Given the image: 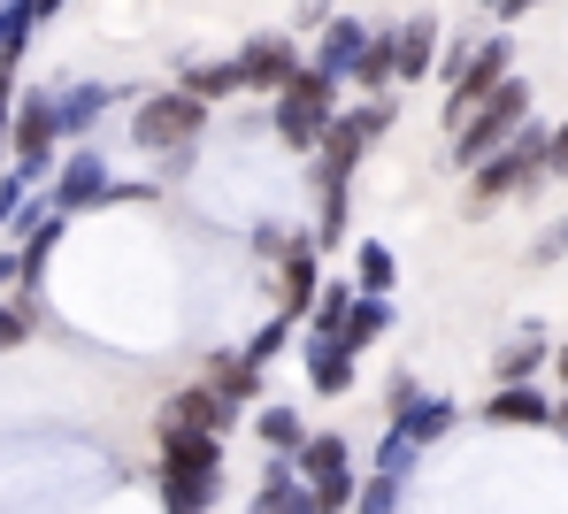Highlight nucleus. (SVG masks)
I'll list each match as a JSON object with an SVG mask.
<instances>
[{"instance_id": "f257e3e1", "label": "nucleus", "mask_w": 568, "mask_h": 514, "mask_svg": "<svg viewBox=\"0 0 568 514\" xmlns=\"http://www.w3.org/2000/svg\"><path fill=\"white\" fill-rule=\"evenodd\" d=\"M162 500L178 514H207L223 500V438H207V430H162Z\"/></svg>"}, {"instance_id": "f03ea898", "label": "nucleus", "mask_w": 568, "mask_h": 514, "mask_svg": "<svg viewBox=\"0 0 568 514\" xmlns=\"http://www.w3.org/2000/svg\"><path fill=\"white\" fill-rule=\"evenodd\" d=\"M546 185V123H523L499 154L476 162V185H469V215H491L499 201H523Z\"/></svg>"}, {"instance_id": "7ed1b4c3", "label": "nucleus", "mask_w": 568, "mask_h": 514, "mask_svg": "<svg viewBox=\"0 0 568 514\" xmlns=\"http://www.w3.org/2000/svg\"><path fill=\"white\" fill-rule=\"evenodd\" d=\"M292 469H300L307 507H315V514H346V507H354V492H362L354 453H346V438H338V430H307V438H300V453H292Z\"/></svg>"}, {"instance_id": "20e7f679", "label": "nucleus", "mask_w": 568, "mask_h": 514, "mask_svg": "<svg viewBox=\"0 0 568 514\" xmlns=\"http://www.w3.org/2000/svg\"><path fill=\"white\" fill-rule=\"evenodd\" d=\"M523 123H530V85H523V78H507L499 93H484V101L462 115V131H454V162L476 169V162H484V154H499Z\"/></svg>"}, {"instance_id": "39448f33", "label": "nucleus", "mask_w": 568, "mask_h": 514, "mask_svg": "<svg viewBox=\"0 0 568 514\" xmlns=\"http://www.w3.org/2000/svg\"><path fill=\"white\" fill-rule=\"evenodd\" d=\"M331 115H338V85L331 78H315V70H300L292 85L277 93V138L292 146V154H315L323 146V131H331Z\"/></svg>"}, {"instance_id": "423d86ee", "label": "nucleus", "mask_w": 568, "mask_h": 514, "mask_svg": "<svg viewBox=\"0 0 568 514\" xmlns=\"http://www.w3.org/2000/svg\"><path fill=\"white\" fill-rule=\"evenodd\" d=\"M200 131H207V107L185 85L139 101V115H131V146H146V154H185V146H200Z\"/></svg>"}, {"instance_id": "0eeeda50", "label": "nucleus", "mask_w": 568, "mask_h": 514, "mask_svg": "<svg viewBox=\"0 0 568 514\" xmlns=\"http://www.w3.org/2000/svg\"><path fill=\"white\" fill-rule=\"evenodd\" d=\"M507 78H515V47H507V31L484 39V47H462V62L446 70V123L462 131V115H469L484 93H499Z\"/></svg>"}, {"instance_id": "6e6552de", "label": "nucleus", "mask_w": 568, "mask_h": 514, "mask_svg": "<svg viewBox=\"0 0 568 514\" xmlns=\"http://www.w3.org/2000/svg\"><path fill=\"white\" fill-rule=\"evenodd\" d=\"M392 430L423 453V445H438V438L454 430V400H430L415 377H399V384H392Z\"/></svg>"}, {"instance_id": "1a4fd4ad", "label": "nucleus", "mask_w": 568, "mask_h": 514, "mask_svg": "<svg viewBox=\"0 0 568 514\" xmlns=\"http://www.w3.org/2000/svg\"><path fill=\"white\" fill-rule=\"evenodd\" d=\"M300 70H307V62H300V47H292L284 31L254 39V47L239 54V85H254V93H284V85H292Z\"/></svg>"}, {"instance_id": "9d476101", "label": "nucleus", "mask_w": 568, "mask_h": 514, "mask_svg": "<svg viewBox=\"0 0 568 514\" xmlns=\"http://www.w3.org/2000/svg\"><path fill=\"white\" fill-rule=\"evenodd\" d=\"M239 422V408H223L207 384H178L170 400H162V430H207V438H223Z\"/></svg>"}, {"instance_id": "9b49d317", "label": "nucleus", "mask_w": 568, "mask_h": 514, "mask_svg": "<svg viewBox=\"0 0 568 514\" xmlns=\"http://www.w3.org/2000/svg\"><path fill=\"white\" fill-rule=\"evenodd\" d=\"M484 422H491V430H546V422H554V400H546L538 384H491Z\"/></svg>"}, {"instance_id": "f8f14e48", "label": "nucleus", "mask_w": 568, "mask_h": 514, "mask_svg": "<svg viewBox=\"0 0 568 514\" xmlns=\"http://www.w3.org/2000/svg\"><path fill=\"white\" fill-rule=\"evenodd\" d=\"M108 201V162L100 154H70L54 169V215H78V207H100Z\"/></svg>"}, {"instance_id": "ddd939ff", "label": "nucleus", "mask_w": 568, "mask_h": 514, "mask_svg": "<svg viewBox=\"0 0 568 514\" xmlns=\"http://www.w3.org/2000/svg\"><path fill=\"white\" fill-rule=\"evenodd\" d=\"M362 47H369V23H354V16H331L323 23V47H315V78H354V62H362Z\"/></svg>"}, {"instance_id": "4468645a", "label": "nucleus", "mask_w": 568, "mask_h": 514, "mask_svg": "<svg viewBox=\"0 0 568 514\" xmlns=\"http://www.w3.org/2000/svg\"><path fill=\"white\" fill-rule=\"evenodd\" d=\"M438 70V23L430 16H407L392 31V78H430Z\"/></svg>"}, {"instance_id": "2eb2a0df", "label": "nucleus", "mask_w": 568, "mask_h": 514, "mask_svg": "<svg viewBox=\"0 0 568 514\" xmlns=\"http://www.w3.org/2000/svg\"><path fill=\"white\" fill-rule=\"evenodd\" d=\"M300 361H307V384H315L323 400H346V392H354V353H346V346L300 338Z\"/></svg>"}, {"instance_id": "dca6fc26", "label": "nucleus", "mask_w": 568, "mask_h": 514, "mask_svg": "<svg viewBox=\"0 0 568 514\" xmlns=\"http://www.w3.org/2000/svg\"><path fill=\"white\" fill-rule=\"evenodd\" d=\"M200 384H207V392H215L223 408H254V400H262V369H254L246 353H215Z\"/></svg>"}, {"instance_id": "f3484780", "label": "nucleus", "mask_w": 568, "mask_h": 514, "mask_svg": "<svg viewBox=\"0 0 568 514\" xmlns=\"http://www.w3.org/2000/svg\"><path fill=\"white\" fill-rule=\"evenodd\" d=\"M115 101H123L115 85H62V93H54V131L78 138V131H93V123H100V107H115Z\"/></svg>"}, {"instance_id": "a211bd4d", "label": "nucleus", "mask_w": 568, "mask_h": 514, "mask_svg": "<svg viewBox=\"0 0 568 514\" xmlns=\"http://www.w3.org/2000/svg\"><path fill=\"white\" fill-rule=\"evenodd\" d=\"M277 261H284V300H277V315H284V322H300V315H307V300H315V246H307V238H292Z\"/></svg>"}, {"instance_id": "6ab92c4d", "label": "nucleus", "mask_w": 568, "mask_h": 514, "mask_svg": "<svg viewBox=\"0 0 568 514\" xmlns=\"http://www.w3.org/2000/svg\"><path fill=\"white\" fill-rule=\"evenodd\" d=\"M392 322H399V308H392V300H362V292H354V308H346V322H338V338H331V346L362 353V346H377Z\"/></svg>"}, {"instance_id": "aec40b11", "label": "nucleus", "mask_w": 568, "mask_h": 514, "mask_svg": "<svg viewBox=\"0 0 568 514\" xmlns=\"http://www.w3.org/2000/svg\"><path fill=\"white\" fill-rule=\"evenodd\" d=\"M392 285H399V261H392L384 238H369V246L354 254V292H362V300H392Z\"/></svg>"}, {"instance_id": "412c9836", "label": "nucleus", "mask_w": 568, "mask_h": 514, "mask_svg": "<svg viewBox=\"0 0 568 514\" xmlns=\"http://www.w3.org/2000/svg\"><path fill=\"white\" fill-rule=\"evenodd\" d=\"M546 361H554V353H546V330H523V338H515V346L491 361V377H499V384H530Z\"/></svg>"}, {"instance_id": "4be33fe9", "label": "nucleus", "mask_w": 568, "mask_h": 514, "mask_svg": "<svg viewBox=\"0 0 568 514\" xmlns=\"http://www.w3.org/2000/svg\"><path fill=\"white\" fill-rule=\"evenodd\" d=\"M185 93L200 107L231 101V93H239V62H185Z\"/></svg>"}, {"instance_id": "5701e85b", "label": "nucleus", "mask_w": 568, "mask_h": 514, "mask_svg": "<svg viewBox=\"0 0 568 514\" xmlns=\"http://www.w3.org/2000/svg\"><path fill=\"white\" fill-rule=\"evenodd\" d=\"M346 308H354V285H315V300H307V338H338Z\"/></svg>"}, {"instance_id": "b1692460", "label": "nucleus", "mask_w": 568, "mask_h": 514, "mask_svg": "<svg viewBox=\"0 0 568 514\" xmlns=\"http://www.w3.org/2000/svg\"><path fill=\"white\" fill-rule=\"evenodd\" d=\"M254 430H262L270 453H300V438H307V422H300L292 408H262V414H254Z\"/></svg>"}, {"instance_id": "393cba45", "label": "nucleus", "mask_w": 568, "mask_h": 514, "mask_svg": "<svg viewBox=\"0 0 568 514\" xmlns=\"http://www.w3.org/2000/svg\"><path fill=\"white\" fill-rule=\"evenodd\" d=\"M354 85H369V93L392 85V31H369V47H362V62H354Z\"/></svg>"}, {"instance_id": "a878e982", "label": "nucleus", "mask_w": 568, "mask_h": 514, "mask_svg": "<svg viewBox=\"0 0 568 514\" xmlns=\"http://www.w3.org/2000/svg\"><path fill=\"white\" fill-rule=\"evenodd\" d=\"M399 484H407V476H392V469L362 476V492H354V514H399Z\"/></svg>"}, {"instance_id": "bb28decb", "label": "nucleus", "mask_w": 568, "mask_h": 514, "mask_svg": "<svg viewBox=\"0 0 568 514\" xmlns=\"http://www.w3.org/2000/svg\"><path fill=\"white\" fill-rule=\"evenodd\" d=\"M284 338H292V322H284V315H270V322L246 338V361H254V369H270V353H277Z\"/></svg>"}, {"instance_id": "cd10ccee", "label": "nucleus", "mask_w": 568, "mask_h": 514, "mask_svg": "<svg viewBox=\"0 0 568 514\" xmlns=\"http://www.w3.org/2000/svg\"><path fill=\"white\" fill-rule=\"evenodd\" d=\"M31 338V300H0V353H16Z\"/></svg>"}, {"instance_id": "c85d7f7f", "label": "nucleus", "mask_w": 568, "mask_h": 514, "mask_svg": "<svg viewBox=\"0 0 568 514\" xmlns=\"http://www.w3.org/2000/svg\"><path fill=\"white\" fill-rule=\"evenodd\" d=\"M546 177H561V185H568V123H561V131H546Z\"/></svg>"}, {"instance_id": "c756f323", "label": "nucleus", "mask_w": 568, "mask_h": 514, "mask_svg": "<svg viewBox=\"0 0 568 514\" xmlns=\"http://www.w3.org/2000/svg\"><path fill=\"white\" fill-rule=\"evenodd\" d=\"M568 254V223H554V230H546V238H538V246H530V261H538V269H546V261H561Z\"/></svg>"}, {"instance_id": "7c9ffc66", "label": "nucleus", "mask_w": 568, "mask_h": 514, "mask_svg": "<svg viewBox=\"0 0 568 514\" xmlns=\"http://www.w3.org/2000/svg\"><path fill=\"white\" fill-rule=\"evenodd\" d=\"M484 8H491V16L507 23V16H523V8H538V0H484Z\"/></svg>"}, {"instance_id": "2f4dec72", "label": "nucleus", "mask_w": 568, "mask_h": 514, "mask_svg": "<svg viewBox=\"0 0 568 514\" xmlns=\"http://www.w3.org/2000/svg\"><path fill=\"white\" fill-rule=\"evenodd\" d=\"M546 430H568V392H561V408H554V422H546Z\"/></svg>"}, {"instance_id": "473e14b6", "label": "nucleus", "mask_w": 568, "mask_h": 514, "mask_svg": "<svg viewBox=\"0 0 568 514\" xmlns=\"http://www.w3.org/2000/svg\"><path fill=\"white\" fill-rule=\"evenodd\" d=\"M554 369H561V392H568V346H561V353H554Z\"/></svg>"}, {"instance_id": "72a5a7b5", "label": "nucleus", "mask_w": 568, "mask_h": 514, "mask_svg": "<svg viewBox=\"0 0 568 514\" xmlns=\"http://www.w3.org/2000/svg\"><path fill=\"white\" fill-rule=\"evenodd\" d=\"M170 514H178V507H170Z\"/></svg>"}]
</instances>
